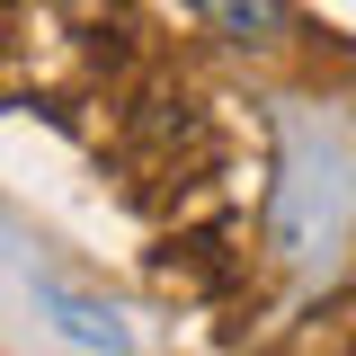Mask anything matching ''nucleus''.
Masks as SVG:
<instances>
[{
  "label": "nucleus",
  "mask_w": 356,
  "mask_h": 356,
  "mask_svg": "<svg viewBox=\"0 0 356 356\" xmlns=\"http://www.w3.org/2000/svg\"><path fill=\"white\" fill-rule=\"evenodd\" d=\"M232 44H276L285 36V0H196Z\"/></svg>",
  "instance_id": "1"
}]
</instances>
